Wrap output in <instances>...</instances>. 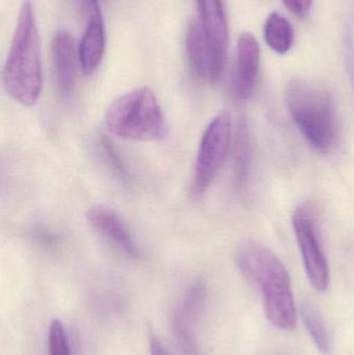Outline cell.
<instances>
[{"instance_id": "cell-1", "label": "cell", "mask_w": 354, "mask_h": 355, "mask_svg": "<svg viewBox=\"0 0 354 355\" xmlns=\"http://www.w3.org/2000/svg\"><path fill=\"white\" fill-rule=\"evenodd\" d=\"M236 263L242 275L261 290L268 321L276 329L297 325V309L290 277L284 263L263 244L247 240L237 248Z\"/></svg>"}, {"instance_id": "cell-2", "label": "cell", "mask_w": 354, "mask_h": 355, "mask_svg": "<svg viewBox=\"0 0 354 355\" xmlns=\"http://www.w3.org/2000/svg\"><path fill=\"white\" fill-rule=\"evenodd\" d=\"M2 78L8 95L21 105L31 107L39 101L43 87L41 46L30 1L21 8Z\"/></svg>"}, {"instance_id": "cell-3", "label": "cell", "mask_w": 354, "mask_h": 355, "mask_svg": "<svg viewBox=\"0 0 354 355\" xmlns=\"http://www.w3.org/2000/svg\"><path fill=\"white\" fill-rule=\"evenodd\" d=\"M284 97L295 126L308 144L320 153L330 151L338 135L330 93L306 79L293 78L286 83Z\"/></svg>"}, {"instance_id": "cell-4", "label": "cell", "mask_w": 354, "mask_h": 355, "mask_svg": "<svg viewBox=\"0 0 354 355\" xmlns=\"http://www.w3.org/2000/svg\"><path fill=\"white\" fill-rule=\"evenodd\" d=\"M105 124L112 135L125 141H160L168 135L163 110L149 87L116 98L106 110Z\"/></svg>"}, {"instance_id": "cell-5", "label": "cell", "mask_w": 354, "mask_h": 355, "mask_svg": "<svg viewBox=\"0 0 354 355\" xmlns=\"http://www.w3.org/2000/svg\"><path fill=\"white\" fill-rule=\"evenodd\" d=\"M232 122L228 112H220L206 128L195 160L193 190L203 196L218 176L230 147Z\"/></svg>"}, {"instance_id": "cell-6", "label": "cell", "mask_w": 354, "mask_h": 355, "mask_svg": "<svg viewBox=\"0 0 354 355\" xmlns=\"http://www.w3.org/2000/svg\"><path fill=\"white\" fill-rule=\"evenodd\" d=\"M292 225L310 283L317 291H326L330 287V268L311 210L307 207L297 209Z\"/></svg>"}, {"instance_id": "cell-7", "label": "cell", "mask_w": 354, "mask_h": 355, "mask_svg": "<svg viewBox=\"0 0 354 355\" xmlns=\"http://www.w3.org/2000/svg\"><path fill=\"white\" fill-rule=\"evenodd\" d=\"M206 295V284L202 279L193 282L185 291L172 315V333L184 355H201L195 324L205 306Z\"/></svg>"}, {"instance_id": "cell-8", "label": "cell", "mask_w": 354, "mask_h": 355, "mask_svg": "<svg viewBox=\"0 0 354 355\" xmlns=\"http://www.w3.org/2000/svg\"><path fill=\"white\" fill-rule=\"evenodd\" d=\"M200 24L211 52L213 83L220 79L226 62L229 31L222 0H197Z\"/></svg>"}, {"instance_id": "cell-9", "label": "cell", "mask_w": 354, "mask_h": 355, "mask_svg": "<svg viewBox=\"0 0 354 355\" xmlns=\"http://www.w3.org/2000/svg\"><path fill=\"white\" fill-rule=\"evenodd\" d=\"M87 220L91 227L128 258L139 259L141 250L125 221L114 209L95 205L87 212Z\"/></svg>"}, {"instance_id": "cell-10", "label": "cell", "mask_w": 354, "mask_h": 355, "mask_svg": "<svg viewBox=\"0 0 354 355\" xmlns=\"http://www.w3.org/2000/svg\"><path fill=\"white\" fill-rule=\"evenodd\" d=\"M260 72V46L255 35L243 33L237 44L236 67L232 81V93L240 102L251 99Z\"/></svg>"}, {"instance_id": "cell-11", "label": "cell", "mask_w": 354, "mask_h": 355, "mask_svg": "<svg viewBox=\"0 0 354 355\" xmlns=\"http://www.w3.org/2000/svg\"><path fill=\"white\" fill-rule=\"evenodd\" d=\"M52 60L56 85L62 97L69 98L74 93L77 83V60L74 39L68 31H58L52 40Z\"/></svg>"}, {"instance_id": "cell-12", "label": "cell", "mask_w": 354, "mask_h": 355, "mask_svg": "<svg viewBox=\"0 0 354 355\" xmlns=\"http://www.w3.org/2000/svg\"><path fill=\"white\" fill-rule=\"evenodd\" d=\"M105 51V26L99 6L94 8L78 48L79 62L87 75L99 68Z\"/></svg>"}, {"instance_id": "cell-13", "label": "cell", "mask_w": 354, "mask_h": 355, "mask_svg": "<svg viewBox=\"0 0 354 355\" xmlns=\"http://www.w3.org/2000/svg\"><path fill=\"white\" fill-rule=\"evenodd\" d=\"M185 44L187 58L193 72L199 78L213 83L211 52L201 24L197 21L189 25Z\"/></svg>"}, {"instance_id": "cell-14", "label": "cell", "mask_w": 354, "mask_h": 355, "mask_svg": "<svg viewBox=\"0 0 354 355\" xmlns=\"http://www.w3.org/2000/svg\"><path fill=\"white\" fill-rule=\"evenodd\" d=\"M253 147H251V131L247 119L241 118L237 125L236 135L233 149V180L234 186L240 189L245 186L251 168Z\"/></svg>"}, {"instance_id": "cell-15", "label": "cell", "mask_w": 354, "mask_h": 355, "mask_svg": "<svg viewBox=\"0 0 354 355\" xmlns=\"http://www.w3.org/2000/svg\"><path fill=\"white\" fill-rule=\"evenodd\" d=\"M264 37L270 49L278 54H286L292 47L294 31L288 19L278 12H272L266 20Z\"/></svg>"}, {"instance_id": "cell-16", "label": "cell", "mask_w": 354, "mask_h": 355, "mask_svg": "<svg viewBox=\"0 0 354 355\" xmlns=\"http://www.w3.org/2000/svg\"><path fill=\"white\" fill-rule=\"evenodd\" d=\"M301 312L306 329L313 339L316 347L322 354L330 355L332 349L330 336L321 315L311 304H303Z\"/></svg>"}, {"instance_id": "cell-17", "label": "cell", "mask_w": 354, "mask_h": 355, "mask_svg": "<svg viewBox=\"0 0 354 355\" xmlns=\"http://www.w3.org/2000/svg\"><path fill=\"white\" fill-rule=\"evenodd\" d=\"M49 355H71L68 336L60 320L52 321L48 336Z\"/></svg>"}, {"instance_id": "cell-18", "label": "cell", "mask_w": 354, "mask_h": 355, "mask_svg": "<svg viewBox=\"0 0 354 355\" xmlns=\"http://www.w3.org/2000/svg\"><path fill=\"white\" fill-rule=\"evenodd\" d=\"M101 148L106 162L109 164L110 168L114 171L116 176H118V179L122 180L124 183H129L130 176H129L128 168H126V164L123 162L120 154L118 153L116 148L107 137H101Z\"/></svg>"}, {"instance_id": "cell-19", "label": "cell", "mask_w": 354, "mask_h": 355, "mask_svg": "<svg viewBox=\"0 0 354 355\" xmlns=\"http://www.w3.org/2000/svg\"><path fill=\"white\" fill-rule=\"evenodd\" d=\"M30 238L39 248H46V250H52L56 248L60 243V238L56 234L52 233L49 230L44 227H37L33 230L30 233Z\"/></svg>"}, {"instance_id": "cell-20", "label": "cell", "mask_w": 354, "mask_h": 355, "mask_svg": "<svg viewBox=\"0 0 354 355\" xmlns=\"http://www.w3.org/2000/svg\"><path fill=\"white\" fill-rule=\"evenodd\" d=\"M287 10L297 18L307 16L311 10L313 0H282Z\"/></svg>"}, {"instance_id": "cell-21", "label": "cell", "mask_w": 354, "mask_h": 355, "mask_svg": "<svg viewBox=\"0 0 354 355\" xmlns=\"http://www.w3.org/2000/svg\"><path fill=\"white\" fill-rule=\"evenodd\" d=\"M150 347H151L150 349H151L152 355H172L170 354V352L164 347L163 344H162L159 340L155 339V338L151 340V345H150Z\"/></svg>"}, {"instance_id": "cell-22", "label": "cell", "mask_w": 354, "mask_h": 355, "mask_svg": "<svg viewBox=\"0 0 354 355\" xmlns=\"http://www.w3.org/2000/svg\"><path fill=\"white\" fill-rule=\"evenodd\" d=\"M79 1L82 4L83 8L89 10V12H91L94 8L99 6V0H79Z\"/></svg>"}]
</instances>
